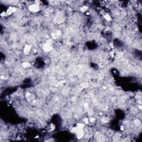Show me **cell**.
<instances>
[{"instance_id":"1","label":"cell","mask_w":142,"mask_h":142,"mask_svg":"<svg viewBox=\"0 0 142 142\" xmlns=\"http://www.w3.org/2000/svg\"><path fill=\"white\" fill-rule=\"evenodd\" d=\"M29 9L31 12H37L40 10V7L38 4H33L29 7Z\"/></svg>"}]
</instances>
